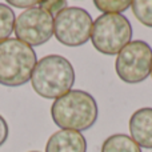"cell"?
<instances>
[{
  "label": "cell",
  "instance_id": "cell-1",
  "mask_svg": "<svg viewBox=\"0 0 152 152\" xmlns=\"http://www.w3.org/2000/svg\"><path fill=\"white\" fill-rule=\"evenodd\" d=\"M99 110L91 94L81 89H71L56 99L51 107L53 123L61 129L87 131L97 120Z\"/></svg>",
  "mask_w": 152,
  "mask_h": 152
},
{
  "label": "cell",
  "instance_id": "cell-2",
  "mask_svg": "<svg viewBox=\"0 0 152 152\" xmlns=\"http://www.w3.org/2000/svg\"><path fill=\"white\" fill-rule=\"evenodd\" d=\"M75 69L69 60L60 55H48L36 63L31 76L34 91L44 99H59L71 91Z\"/></svg>",
  "mask_w": 152,
  "mask_h": 152
},
{
  "label": "cell",
  "instance_id": "cell-3",
  "mask_svg": "<svg viewBox=\"0 0 152 152\" xmlns=\"http://www.w3.org/2000/svg\"><path fill=\"white\" fill-rule=\"evenodd\" d=\"M37 63L36 52L31 45L19 39H10L0 43V84L19 87L31 80Z\"/></svg>",
  "mask_w": 152,
  "mask_h": 152
},
{
  "label": "cell",
  "instance_id": "cell-4",
  "mask_svg": "<svg viewBox=\"0 0 152 152\" xmlns=\"http://www.w3.org/2000/svg\"><path fill=\"white\" fill-rule=\"evenodd\" d=\"M132 26L121 13L100 15L92 24L91 42L95 50L104 55H118L131 43Z\"/></svg>",
  "mask_w": 152,
  "mask_h": 152
},
{
  "label": "cell",
  "instance_id": "cell-5",
  "mask_svg": "<svg viewBox=\"0 0 152 152\" xmlns=\"http://www.w3.org/2000/svg\"><path fill=\"white\" fill-rule=\"evenodd\" d=\"M152 48L143 40H132L126 45L115 61V69L121 81L137 84L151 75Z\"/></svg>",
  "mask_w": 152,
  "mask_h": 152
},
{
  "label": "cell",
  "instance_id": "cell-6",
  "mask_svg": "<svg viewBox=\"0 0 152 152\" xmlns=\"http://www.w3.org/2000/svg\"><path fill=\"white\" fill-rule=\"evenodd\" d=\"M92 16L84 8L67 7L53 18V35L67 47H79L91 39Z\"/></svg>",
  "mask_w": 152,
  "mask_h": 152
},
{
  "label": "cell",
  "instance_id": "cell-7",
  "mask_svg": "<svg viewBox=\"0 0 152 152\" xmlns=\"http://www.w3.org/2000/svg\"><path fill=\"white\" fill-rule=\"evenodd\" d=\"M16 39L23 43L37 47L52 37L53 16L39 7L29 8L21 12L15 20Z\"/></svg>",
  "mask_w": 152,
  "mask_h": 152
},
{
  "label": "cell",
  "instance_id": "cell-8",
  "mask_svg": "<svg viewBox=\"0 0 152 152\" xmlns=\"http://www.w3.org/2000/svg\"><path fill=\"white\" fill-rule=\"evenodd\" d=\"M131 137L139 147L152 148V108L144 107L135 111L129 119Z\"/></svg>",
  "mask_w": 152,
  "mask_h": 152
},
{
  "label": "cell",
  "instance_id": "cell-9",
  "mask_svg": "<svg viewBox=\"0 0 152 152\" xmlns=\"http://www.w3.org/2000/svg\"><path fill=\"white\" fill-rule=\"evenodd\" d=\"M45 152H87V140L81 132L60 129L50 136Z\"/></svg>",
  "mask_w": 152,
  "mask_h": 152
},
{
  "label": "cell",
  "instance_id": "cell-10",
  "mask_svg": "<svg viewBox=\"0 0 152 152\" xmlns=\"http://www.w3.org/2000/svg\"><path fill=\"white\" fill-rule=\"evenodd\" d=\"M102 152H142V148L128 135L115 134L104 140Z\"/></svg>",
  "mask_w": 152,
  "mask_h": 152
},
{
  "label": "cell",
  "instance_id": "cell-11",
  "mask_svg": "<svg viewBox=\"0 0 152 152\" xmlns=\"http://www.w3.org/2000/svg\"><path fill=\"white\" fill-rule=\"evenodd\" d=\"M15 13L7 4L0 3V43L10 39L15 29Z\"/></svg>",
  "mask_w": 152,
  "mask_h": 152
},
{
  "label": "cell",
  "instance_id": "cell-12",
  "mask_svg": "<svg viewBox=\"0 0 152 152\" xmlns=\"http://www.w3.org/2000/svg\"><path fill=\"white\" fill-rule=\"evenodd\" d=\"M131 7L135 18L143 26L152 28V0H135Z\"/></svg>",
  "mask_w": 152,
  "mask_h": 152
},
{
  "label": "cell",
  "instance_id": "cell-13",
  "mask_svg": "<svg viewBox=\"0 0 152 152\" xmlns=\"http://www.w3.org/2000/svg\"><path fill=\"white\" fill-rule=\"evenodd\" d=\"M95 7L104 13H121L131 7L129 0H95Z\"/></svg>",
  "mask_w": 152,
  "mask_h": 152
},
{
  "label": "cell",
  "instance_id": "cell-14",
  "mask_svg": "<svg viewBox=\"0 0 152 152\" xmlns=\"http://www.w3.org/2000/svg\"><path fill=\"white\" fill-rule=\"evenodd\" d=\"M67 7H68V3L67 1H39V8L47 11L53 18H55L59 12L66 10Z\"/></svg>",
  "mask_w": 152,
  "mask_h": 152
},
{
  "label": "cell",
  "instance_id": "cell-15",
  "mask_svg": "<svg viewBox=\"0 0 152 152\" xmlns=\"http://www.w3.org/2000/svg\"><path fill=\"white\" fill-rule=\"evenodd\" d=\"M8 135H10V128H8V124L5 121V119L0 115V147L7 142Z\"/></svg>",
  "mask_w": 152,
  "mask_h": 152
},
{
  "label": "cell",
  "instance_id": "cell-16",
  "mask_svg": "<svg viewBox=\"0 0 152 152\" xmlns=\"http://www.w3.org/2000/svg\"><path fill=\"white\" fill-rule=\"evenodd\" d=\"M10 5H13V7H18V8H35L36 5H39V1H34V0H28V1H16V0H8Z\"/></svg>",
  "mask_w": 152,
  "mask_h": 152
},
{
  "label": "cell",
  "instance_id": "cell-17",
  "mask_svg": "<svg viewBox=\"0 0 152 152\" xmlns=\"http://www.w3.org/2000/svg\"><path fill=\"white\" fill-rule=\"evenodd\" d=\"M31 152H39V151H31Z\"/></svg>",
  "mask_w": 152,
  "mask_h": 152
},
{
  "label": "cell",
  "instance_id": "cell-18",
  "mask_svg": "<svg viewBox=\"0 0 152 152\" xmlns=\"http://www.w3.org/2000/svg\"><path fill=\"white\" fill-rule=\"evenodd\" d=\"M151 76H152V68H151Z\"/></svg>",
  "mask_w": 152,
  "mask_h": 152
}]
</instances>
